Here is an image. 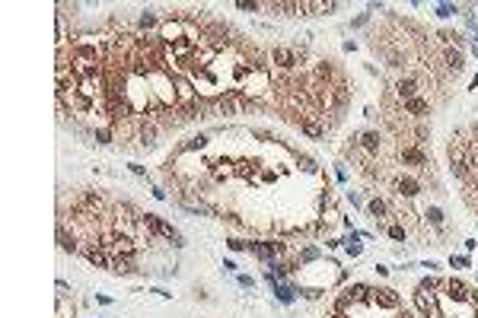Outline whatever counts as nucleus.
Segmentation results:
<instances>
[{
  "label": "nucleus",
  "mask_w": 478,
  "mask_h": 318,
  "mask_svg": "<svg viewBox=\"0 0 478 318\" xmlns=\"http://www.w3.org/2000/svg\"><path fill=\"white\" fill-rule=\"evenodd\" d=\"M140 226L150 229V232H157V235H163V239H172L175 245H182V235H178L169 223H163L160 217H153V214H140Z\"/></svg>",
  "instance_id": "obj_1"
},
{
  "label": "nucleus",
  "mask_w": 478,
  "mask_h": 318,
  "mask_svg": "<svg viewBox=\"0 0 478 318\" xmlns=\"http://www.w3.org/2000/svg\"><path fill=\"white\" fill-rule=\"evenodd\" d=\"M450 169L456 179H465V172H469V162H465V150L462 147H450Z\"/></svg>",
  "instance_id": "obj_2"
},
{
  "label": "nucleus",
  "mask_w": 478,
  "mask_h": 318,
  "mask_svg": "<svg viewBox=\"0 0 478 318\" xmlns=\"http://www.w3.org/2000/svg\"><path fill=\"white\" fill-rule=\"evenodd\" d=\"M414 302H417V309H421L424 315H430V318H440V312H437V302H434V296H430L427 290H421V287H417V293H414Z\"/></svg>",
  "instance_id": "obj_3"
},
{
  "label": "nucleus",
  "mask_w": 478,
  "mask_h": 318,
  "mask_svg": "<svg viewBox=\"0 0 478 318\" xmlns=\"http://www.w3.org/2000/svg\"><path fill=\"white\" fill-rule=\"evenodd\" d=\"M83 255H86V261L96 264V267H109V264H112L109 258H105V249H102V245H89V249L83 252Z\"/></svg>",
  "instance_id": "obj_4"
},
{
  "label": "nucleus",
  "mask_w": 478,
  "mask_h": 318,
  "mask_svg": "<svg viewBox=\"0 0 478 318\" xmlns=\"http://www.w3.org/2000/svg\"><path fill=\"white\" fill-rule=\"evenodd\" d=\"M217 109H220L223 115H239V112H243V99H239L236 92H233V96H223V99L217 102Z\"/></svg>",
  "instance_id": "obj_5"
},
{
  "label": "nucleus",
  "mask_w": 478,
  "mask_h": 318,
  "mask_svg": "<svg viewBox=\"0 0 478 318\" xmlns=\"http://www.w3.org/2000/svg\"><path fill=\"white\" fill-rule=\"evenodd\" d=\"M172 86H175V96L182 99V102H191L195 99V92H191V83L185 77H172Z\"/></svg>",
  "instance_id": "obj_6"
},
{
  "label": "nucleus",
  "mask_w": 478,
  "mask_h": 318,
  "mask_svg": "<svg viewBox=\"0 0 478 318\" xmlns=\"http://www.w3.org/2000/svg\"><path fill=\"white\" fill-rule=\"evenodd\" d=\"M271 57H274V64H281V67H293V64H296V54H293L290 48H284V45H278Z\"/></svg>",
  "instance_id": "obj_7"
},
{
  "label": "nucleus",
  "mask_w": 478,
  "mask_h": 318,
  "mask_svg": "<svg viewBox=\"0 0 478 318\" xmlns=\"http://www.w3.org/2000/svg\"><path fill=\"white\" fill-rule=\"evenodd\" d=\"M137 144H140V147H147V150L157 144V124H143L140 131H137Z\"/></svg>",
  "instance_id": "obj_8"
},
{
  "label": "nucleus",
  "mask_w": 478,
  "mask_h": 318,
  "mask_svg": "<svg viewBox=\"0 0 478 318\" xmlns=\"http://www.w3.org/2000/svg\"><path fill=\"white\" fill-rule=\"evenodd\" d=\"M373 299H376V305H382V309H396V305H399V296L392 290H376Z\"/></svg>",
  "instance_id": "obj_9"
},
{
  "label": "nucleus",
  "mask_w": 478,
  "mask_h": 318,
  "mask_svg": "<svg viewBox=\"0 0 478 318\" xmlns=\"http://www.w3.org/2000/svg\"><path fill=\"white\" fill-rule=\"evenodd\" d=\"M109 270H115V274H131V270H134V258L131 255H118L109 264Z\"/></svg>",
  "instance_id": "obj_10"
},
{
  "label": "nucleus",
  "mask_w": 478,
  "mask_h": 318,
  "mask_svg": "<svg viewBox=\"0 0 478 318\" xmlns=\"http://www.w3.org/2000/svg\"><path fill=\"white\" fill-rule=\"evenodd\" d=\"M399 96L402 99H414V92H417V80L414 77H405V80H399Z\"/></svg>",
  "instance_id": "obj_11"
},
{
  "label": "nucleus",
  "mask_w": 478,
  "mask_h": 318,
  "mask_svg": "<svg viewBox=\"0 0 478 318\" xmlns=\"http://www.w3.org/2000/svg\"><path fill=\"white\" fill-rule=\"evenodd\" d=\"M396 188H399V194H405V197H414L417 191H421V185H417L414 179H399Z\"/></svg>",
  "instance_id": "obj_12"
},
{
  "label": "nucleus",
  "mask_w": 478,
  "mask_h": 318,
  "mask_svg": "<svg viewBox=\"0 0 478 318\" xmlns=\"http://www.w3.org/2000/svg\"><path fill=\"white\" fill-rule=\"evenodd\" d=\"M57 245H61L64 252H77V239H74V232H67V229H57Z\"/></svg>",
  "instance_id": "obj_13"
},
{
  "label": "nucleus",
  "mask_w": 478,
  "mask_h": 318,
  "mask_svg": "<svg viewBox=\"0 0 478 318\" xmlns=\"http://www.w3.org/2000/svg\"><path fill=\"white\" fill-rule=\"evenodd\" d=\"M446 67L453 70V74H459V70L465 67V64H462V54H459V51H453V48H450V51H446Z\"/></svg>",
  "instance_id": "obj_14"
},
{
  "label": "nucleus",
  "mask_w": 478,
  "mask_h": 318,
  "mask_svg": "<svg viewBox=\"0 0 478 318\" xmlns=\"http://www.w3.org/2000/svg\"><path fill=\"white\" fill-rule=\"evenodd\" d=\"M361 140H364V147H367L370 153H376V150H379V134H376V131H367V134H361Z\"/></svg>",
  "instance_id": "obj_15"
},
{
  "label": "nucleus",
  "mask_w": 478,
  "mask_h": 318,
  "mask_svg": "<svg viewBox=\"0 0 478 318\" xmlns=\"http://www.w3.org/2000/svg\"><path fill=\"white\" fill-rule=\"evenodd\" d=\"M424 217L430 220V226H443V210H440V207H427Z\"/></svg>",
  "instance_id": "obj_16"
},
{
  "label": "nucleus",
  "mask_w": 478,
  "mask_h": 318,
  "mask_svg": "<svg viewBox=\"0 0 478 318\" xmlns=\"http://www.w3.org/2000/svg\"><path fill=\"white\" fill-rule=\"evenodd\" d=\"M402 159H405V162H414V166H421V162H424V153H421V150H402Z\"/></svg>",
  "instance_id": "obj_17"
},
{
  "label": "nucleus",
  "mask_w": 478,
  "mask_h": 318,
  "mask_svg": "<svg viewBox=\"0 0 478 318\" xmlns=\"http://www.w3.org/2000/svg\"><path fill=\"white\" fill-rule=\"evenodd\" d=\"M367 293H370V290H367L364 284H357V287L348 290V299H351V302H361V299H367Z\"/></svg>",
  "instance_id": "obj_18"
},
{
  "label": "nucleus",
  "mask_w": 478,
  "mask_h": 318,
  "mask_svg": "<svg viewBox=\"0 0 478 318\" xmlns=\"http://www.w3.org/2000/svg\"><path fill=\"white\" fill-rule=\"evenodd\" d=\"M303 131H306L309 137H322V124H316L313 118H303Z\"/></svg>",
  "instance_id": "obj_19"
},
{
  "label": "nucleus",
  "mask_w": 478,
  "mask_h": 318,
  "mask_svg": "<svg viewBox=\"0 0 478 318\" xmlns=\"http://www.w3.org/2000/svg\"><path fill=\"white\" fill-rule=\"evenodd\" d=\"M446 290H450V296H453V299H465V287L459 284V280H450Z\"/></svg>",
  "instance_id": "obj_20"
},
{
  "label": "nucleus",
  "mask_w": 478,
  "mask_h": 318,
  "mask_svg": "<svg viewBox=\"0 0 478 318\" xmlns=\"http://www.w3.org/2000/svg\"><path fill=\"white\" fill-rule=\"evenodd\" d=\"M411 115H421V112H427V102L424 99H408V105H405Z\"/></svg>",
  "instance_id": "obj_21"
},
{
  "label": "nucleus",
  "mask_w": 478,
  "mask_h": 318,
  "mask_svg": "<svg viewBox=\"0 0 478 318\" xmlns=\"http://www.w3.org/2000/svg\"><path fill=\"white\" fill-rule=\"evenodd\" d=\"M271 287H274V293H278L281 302H293V290H287V287H281V284H271Z\"/></svg>",
  "instance_id": "obj_22"
},
{
  "label": "nucleus",
  "mask_w": 478,
  "mask_h": 318,
  "mask_svg": "<svg viewBox=\"0 0 478 318\" xmlns=\"http://www.w3.org/2000/svg\"><path fill=\"white\" fill-rule=\"evenodd\" d=\"M367 207H370V214H373V217H386V204L376 201V197H373V201H370Z\"/></svg>",
  "instance_id": "obj_23"
},
{
  "label": "nucleus",
  "mask_w": 478,
  "mask_h": 318,
  "mask_svg": "<svg viewBox=\"0 0 478 318\" xmlns=\"http://www.w3.org/2000/svg\"><path fill=\"white\" fill-rule=\"evenodd\" d=\"M453 13H456V7H453V4H440V7H437V16H440V19H450Z\"/></svg>",
  "instance_id": "obj_24"
},
{
  "label": "nucleus",
  "mask_w": 478,
  "mask_h": 318,
  "mask_svg": "<svg viewBox=\"0 0 478 318\" xmlns=\"http://www.w3.org/2000/svg\"><path fill=\"white\" fill-rule=\"evenodd\" d=\"M86 207L89 210H102V197L99 194H86Z\"/></svg>",
  "instance_id": "obj_25"
},
{
  "label": "nucleus",
  "mask_w": 478,
  "mask_h": 318,
  "mask_svg": "<svg viewBox=\"0 0 478 318\" xmlns=\"http://www.w3.org/2000/svg\"><path fill=\"white\" fill-rule=\"evenodd\" d=\"M140 26H143V29H150V26H157V16H153V13H150V10H147V13H143V16H140Z\"/></svg>",
  "instance_id": "obj_26"
},
{
  "label": "nucleus",
  "mask_w": 478,
  "mask_h": 318,
  "mask_svg": "<svg viewBox=\"0 0 478 318\" xmlns=\"http://www.w3.org/2000/svg\"><path fill=\"white\" fill-rule=\"evenodd\" d=\"M204 144H207V137H201V134H198V137H191V140H188V150H201Z\"/></svg>",
  "instance_id": "obj_27"
},
{
  "label": "nucleus",
  "mask_w": 478,
  "mask_h": 318,
  "mask_svg": "<svg viewBox=\"0 0 478 318\" xmlns=\"http://www.w3.org/2000/svg\"><path fill=\"white\" fill-rule=\"evenodd\" d=\"M226 245H230L233 252H246V249H252V245H246L243 239H230V242H226Z\"/></svg>",
  "instance_id": "obj_28"
},
{
  "label": "nucleus",
  "mask_w": 478,
  "mask_h": 318,
  "mask_svg": "<svg viewBox=\"0 0 478 318\" xmlns=\"http://www.w3.org/2000/svg\"><path fill=\"white\" fill-rule=\"evenodd\" d=\"M96 140H99V144H112V131H102L99 127V131H96Z\"/></svg>",
  "instance_id": "obj_29"
},
{
  "label": "nucleus",
  "mask_w": 478,
  "mask_h": 318,
  "mask_svg": "<svg viewBox=\"0 0 478 318\" xmlns=\"http://www.w3.org/2000/svg\"><path fill=\"white\" fill-rule=\"evenodd\" d=\"M389 235H392L396 242H405V229H402V226H392V229H389Z\"/></svg>",
  "instance_id": "obj_30"
},
{
  "label": "nucleus",
  "mask_w": 478,
  "mask_h": 318,
  "mask_svg": "<svg viewBox=\"0 0 478 318\" xmlns=\"http://www.w3.org/2000/svg\"><path fill=\"white\" fill-rule=\"evenodd\" d=\"M236 280H239V287H246V290H252V284H255V280H252V277H246V274H239Z\"/></svg>",
  "instance_id": "obj_31"
},
{
  "label": "nucleus",
  "mask_w": 478,
  "mask_h": 318,
  "mask_svg": "<svg viewBox=\"0 0 478 318\" xmlns=\"http://www.w3.org/2000/svg\"><path fill=\"white\" fill-rule=\"evenodd\" d=\"M396 318H411V315H408V312H399V315H396Z\"/></svg>",
  "instance_id": "obj_32"
},
{
  "label": "nucleus",
  "mask_w": 478,
  "mask_h": 318,
  "mask_svg": "<svg viewBox=\"0 0 478 318\" xmlns=\"http://www.w3.org/2000/svg\"><path fill=\"white\" fill-rule=\"evenodd\" d=\"M335 318H344V315H335Z\"/></svg>",
  "instance_id": "obj_33"
}]
</instances>
